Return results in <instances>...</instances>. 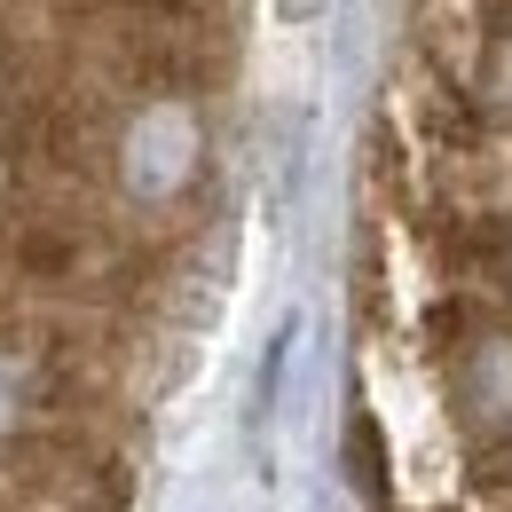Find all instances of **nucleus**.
<instances>
[{"label": "nucleus", "mask_w": 512, "mask_h": 512, "mask_svg": "<svg viewBox=\"0 0 512 512\" xmlns=\"http://www.w3.org/2000/svg\"><path fill=\"white\" fill-rule=\"evenodd\" d=\"M347 449H355V481H363V497H386V449H379V426H371V418H347Z\"/></svg>", "instance_id": "obj_1"}]
</instances>
